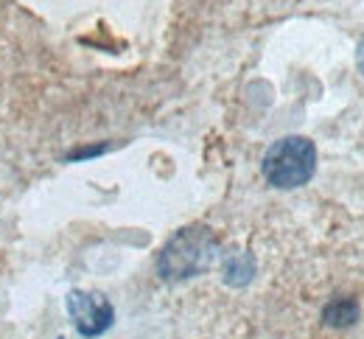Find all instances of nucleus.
<instances>
[{
  "mask_svg": "<svg viewBox=\"0 0 364 339\" xmlns=\"http://www.w3.org/2000/svg\"><path fill=\"white\" fill-rule=\"evenodd\" d=\"M219 255L216 236L205 225H191L174 233L157 255V272L163 281H185L208 272Z\"/></svg>",
  "mask_w": 364,
  "mask_h": 339,
  "instance_id": "1",
  "label": "nucleus"
},
{
  "mask_svg": "<svg viewBox=\"0 0 364 339\" xmlns=\"http://www.w3.org/2000/svg\"><path fill=\"white\" fill-rule=\"evenodd\" d=\"M264 177L274 188H300L317 171V146L303 135H289L274 141L264 154Z\"/></svg>",
  "mask_w": 364,
  "mask_h": 339,
  "instance_id": "2",
  "label": "nucleus"
},
{
  "mask_svg": "<svg viewBox=\"0 0 364 339\" xmlns=\"http://www.w3.org/2000/svg\"><path fill=\"white\" fill-rule=\"evenodd\" d=\"M68 314H70L76 331L87 339L101 337L115 320V308L104 294L82 289L68 294Z\"/></svg>",
  "mask_w": 364,
  "mask_h": 339,
  "instance_id": "3",
  "label": "nucleus"
},
{
  "mask_svg": "<svg viewBox=\"0 0 364 339\" xmlns=\"http://www.w3.org/2000/svg\"><path fill=\"white\" fill-rule=\"evenodd\" d=\"M359 320V303L356 300H333L322 308V323L328 328H350Z\"/></svg>",
  "mask_w": 364,
  "mask_h": 339,
  "instance_id": "4",
  "label": "nucleus"
},
{
  "mask_svg": "<svg viewBox=\"0 0 364 339\" xmlns=\"http://www.w3.org/2000/svg\"><path fill=\"white\" fill-rule=\"evenodd\" d=\"M356 68H359V73L364 76V37L362 43H359V48H356Z\"/></svg>",
  "mask_w": 364,
  "mask_h": 339,
  "instance_id": "5",
  "label": "nucleus"
}]
</instances>
